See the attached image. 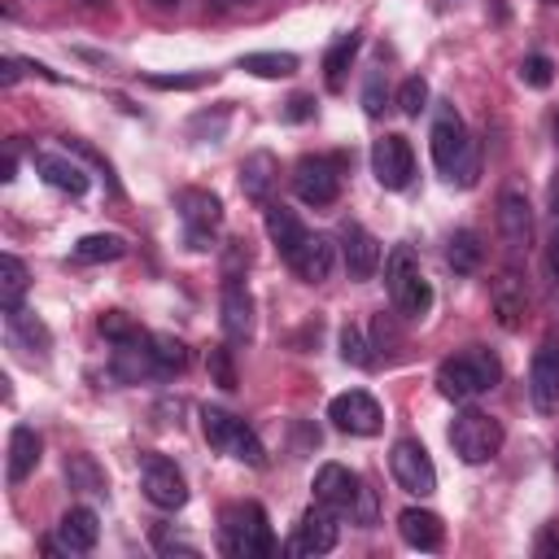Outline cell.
Instances as JSON below:
<instances>
[{"label": "cell", "instance_id": "6da1fadb", "mask_svg": "<svg viewBox=\"0 0 559 559\" xmlns=\"http://www.w3.org/2000/svg\"><path fill=\"white\" fill-rule=\"evenodd\" d=\"M498 376H502L498 358H493L485 345H467L463 354H454V358H445V362L437 367V389H441V397H450V402H472L476 393L493 389Z\"/></svg>", "mask_w": 559, "mask_h": 559}, {"label": "cell", "instance_id": "7a4b0ae2", "mask_svg": "<svg viewBox=\"0 0 559 559\" xmlns=\"http://www.w3.org/2000/svg\"><path fill=\"white\" fill-rule=\"evenodd\" d=\"M432 166L454 183H472L476 179V148H472V140H467V127H463V118L445 105L441 114H437V122H432Z\"/></svg>", "mask_w": 559, "mask_h": 559}, {"label": "cell", "instance_id": "3957f363", "mask_svg": "<svg viewBox=\"0 0 559 559\" xmlns=\"http://www.w3.org/2000/svg\"><path fill=\"white\" fill-rule=\"evenodd\" d=\"M218 537H223V550L231 559H262L275 550V537H271V524H266V511L258 502H236L223 511V524H218Z\"/></svg>", "mask_w": 559, "mask_h": 559}, {"label": "cell", "instance_id": "277c9868", "mask_svg": "<svg viewBox=\"0 0 559 559\" xmlns=\"http://www.w3.org/2000/svg\"><path fill=\"white\" fill-rule=\"evenodd\" d=\"M384 288H389L397 314H406V319H419V314H428V306H432V288H428V280H424V271H419V258H415L406 245H397V249L384 258Z\"/></svg>", "mask_w": 559, "mask_h": 559}, {"label": "cell", "instance_id": "5b68a950", "mask_svg": "<svg viewBox=\"0 0 559 559\" xmlns=\"http://www.w3.org/2000/svg\"><path fill=\"white\" fill-rule=\"evenodd\" d=\"M201 432H205V441L218 454H227L236 463H249V467H262L266 463V445L258 441V432L245 419H236V415H227L218 406H205L201 411Z\"/></svg>", "mask_w": 559, "mask_h": 559}, {"label": "cell", "instance_id": "8992f818", "mask_svg": "<svg viewBox=\"0 0 559 559\" xmlns=\"http://www.w3.org/2000/svg\"><path fill=\"white\" fill-rule=\"evenodd\" d=\"M450 445L463 463H489L502 450V424L485 411H463L450 424Z\"/></svg>", "mask_w": 559, "mask_h": 559}, {"label": "cell", "instance_id": "52a82bcc", "mask_svg": "<svg viewBox=\"0 0 559 559\" xmlns=\"http://www.w3.org/2000/svg\"><path fill=\"white\" fill-rule=\"evenodd\" d=\"M179 223H183V240L188 249H210V240L223 227V201L205 188H183L179 192Z\"/></svg>", "mask_w": 559, "mask_h": 559}, {"label": "cell", "instance_id": "ba28073f", "mask_svg": "<svg viewBox=\"0 0 559 559\" xmlns=\"http://www.w3.org/2000/svg\"><path fill=\"white\" fill-rule=\"evenodd\" d=\"M140 489H144V498L153 502V507H162V511H179L183 502H188V480H183V472L166 459V454H140Z\"/></svg>", "mask_w": 559, "mask_h": 559}, {"label": "cell", "instance_id": "9c48e42d", "mask_svg": "<svg viewBox=\"0 0 559 559\" xmlns=\"http://www.w3.org/2000/svg\"><path fill=\"white\" fill-rule=\"evenodd\" d=\"M293 192L306 205H332L341 197V157H301L293 166Z\"/></svg>", "mask_w": 559, "mask_h": 559}, {"label": "cell", "instance_id": "30bf717a", "mask_svg": "<svg viewBox=\"0 0 559 559\" xmlns=\"http://www.w3.org/2000/svg\"><path fill=\"white\" fill-rule=\"evenodd\" d=\"M389 472H393V480H397L406 493H415V498H428V493L437 489V467H432L428 450H424L415 437H402V441H393V454H389Z\"/></svg>", "mask_w": 559, "mask_h": 559}, {"label": "cell", "instance_id": "8fae6325", "mask_svg": "<svg viewBox=\"0 0 559 559\" xmlns=\"http://www.w3.org/2000/svg\"><path fill=\"white\" fill-rule=\"evenodd\" d=\"M371 175L389 192H402L415 179V153H411L406 135H380L371 144Z\"/></svg>", "mask_w": 559, "mask_h": 559}, {"label": "cell", "instance_id": "7c38bea8", "mask_svg": "<svg viewBox=\"0 0 559 559\" xmlns=\"http://www.w3.org/2000/svg\"><path fill=\"white\" fill-rule=\"evenodd\" d=\"M328 419H332L341 432H349V437H376L380 424H384L380 402H376L371 393H362V389L336 393V397L328 402Z\"/></svg>", "mask_w": 559, "mask_h": 559}, {"label": "cell", "instance_id": "4fadbf2b", "mask_svg": "<svg viewBox=\"0 0 559 559\" xmlns=\"http://www.w3.org/2000/svg\"><path fill=\"white\" fill-rule=\"evenodd\" d=\"M314 502L354 520L358 515V502H362V480L349 467H341V463H323L314 472Z\"/></svg>", "mask_w": 559, "mask_h": 559}, {"label": "cell", "instance_id": "5bb4252c", "mask_svg": "<svg viewBox=\"0 0 559 559\" xmlns=\"http://www.w3.org/2000/svg\"><path fill=\"white\" fill-rule=\"evenodd\" d=\"M528 397L542 415L559 411V336H546L528 367Z\"/></svg>", "mask_w": 559, "mask_h": 559}, {"label": "cell", "instance_id": "9a60e30c", "mask_svg": "<svg viewBox=\"0 0 559 559\" xmlns=\"http://www.w3.org/2000/svg\"><path fill=\"white\" fill-rule=\"evenodd\" d=\"M341 258H345L349 280H371L380 266V240L362 223H345L341 227Z\"/></svg>", "mask_w": 559, "mask_h": 559}, {"label": "cell", "instance_id": "2e32d148", "mask_svg": "<svg viewBox=\"0 0 559 559\" xmlns=\"http://www.w3.org/2000/svg\"><path fill=\"white\" fill-rule=\"evenodd\" d=\"M288 266H293V275L297 280H306V284H323L328 275H332V262H336V249H332V240L323 236V231H310L288 258H284Z\"/></svg>", "mask_w": 559, "mask_h": 559}, {"label": "cell", "instance_id": "e0dca14e", "mask_svg": "<svg viewBox=\"0 0 559 559\" xmlns=\"http://www.w3.org/2000/svg\"><path fill=\"white\" fill-rule=\"evenodd\" d=\"M498 231H502V240H507L511 253H524L528 249V240H533V210H528L524 192L507 188L498 197Z\"/></svg>", "mask_w": 559, "mask_h": 559}, {"label": "cell", "instance_id": "ac0fdd59", "mask_svg": "<svg viewBox=\"0 0 559 559\" xmlns=\"http://www.w3.org/2000/svg\"><path fill=\"white\" fill-rule=\"evenodd\" d=\"M336 546V511L328 507H310L301 520H297V533H293V555H328Z\"/></svg>", "mask_w": 559, "mask_h": 559}, {"label": "cell", "instance_id": "d6986e66", "mask_svg": "<svg viewBox=\"0 0 559 559\" xmlns=\"http://www.w3.org/2000/svg\"><path fill=\"white\" fill-rule=\"evenodd\" d=\"M223 332L236 345L253 336V297L236 275H227V284H223Z\"/></svg>", "mask_w": 559, "mask_h": 559}, {"label": "cell", "instance_id": "ffe728a7", "mask_svg": "<svg viewBox=\"0 0 559 559\" xmlns=\"http://www.w3.org/2000/svg\"><path fill=\"white\" fill-rule=\"evenodd\" d=\"M31 162H35V170L44 175L48 188H57V192H66V197H83V192H87V170H83L79 162L61 157V153H44V148H39Z\"/></svg>", "mask_w": 559, "mask_h": 559}, {"label": "cell", "instance_id": "44dd1931", "mask_svg": "<svg viewBox=\"0 0 559 559\" xmlns=\"http://www.w3.org/2000/svg\"><path fill=\"white\" fill-rule=\"evenodd\" d=\"M397 533H402V542L406 546H415V550H441V542H445V528H441V520L432 515V511H424V507H406L402 515H397Z\"/></svg>", "mask_w": 559, "mask_h": 559}, {"label": "cell", "instance_id": "7402d4cb", "mask_svg": "<svg viewBox=\"0 0 559 559\" xmlns=\"http://www.w3.org/2000/svg\"><path fill=\"white\" fill-rule=\"evenodd\" d=\"M39 450H44V441H39V432H35V428L17 424V428L9 432V467H4L9 485H22V480L39 467Z\"/></svg>", "mask_w": 559, "mask_h": 559}, {"label": "cell", "instance_id": "603a6c76", "mask_svg": "<svg viewBox=\"0 0 559 559\" xmlns=\"http://www.w3.org/2000/svg\"><path fill=\"white\" fill-rule=\"evenodd\" d=\"M57 533H61L66 555H87V550L96 546V537H100V520H96L92 507H70V511L61 515Z\"/></svg>", "mask_w": 559, "mask_h": 559}, {"label": "cell", "instance_id": "cb8c5ba5", "mask_svg": "<svg viewBox=\"0 0 559 559\" xmlns=\"http://www.w3.org/2000/svg\"><path fill=\"white\" fill-rule=\"evenodd\" d=\"M4 328H9V341H13L22 354H31V358H44V354H48V345H52L48 328H44L31 310H22V306L4 314Z\"/></svg>", "mask_w": 559, "mask_h": 559}, {"label": "cell", "instance_id": "d4e9b609", "mask_svg": "<svg viewBox=\"0 0 559 559\" xmlns=\"http://www.w3.org/2000/svg\"><path fill=\"white\" fill-rule=\"evenodd\" d=\"M275 179H280V162H275L271 153H249V157L240 162V188H245V197H249V201L266 205V197H271Z\"/></svg>", "mask_w": 559, "mask_h": 559}, {"label": "cell", "instance_id": "484cf974", "mask_svg": "<svg viewBox=\"0 0 559 559\" xmlns=\"http://www.w3.org/2000/svg\"><path fill=\"white\" fill-rule=\"evenodd\" d=\"M266 236H271V245L288 258V253L310 236V227H306L288 205H266Z\"/></svg>", "mask_w": 559, "mask_h": 559}, {"label": "cell", "instance_id": "4316f807", "mask_svg": "<svg viewBox=\"0 0 559 559\" xmlns=\"http://www.w3.org/2000/svg\"><path fill=\"white\" fill-rule=\"evenodd\" d=\"M524 306H528V293H524L520 275H515V271L498 275V280H493V310H498V323H502V328H520Z\"/></svg>", "mask_w": 559, "mask_h": 559}, {"label": "cell", "instance_id": "83f0119b", "mask_svg": "<svg viewBox=\"0 0 559 559\" xmlns=\"http://www.w3.org/2000/svg\"><path fill=\"white\" fill-rule=\"evenodd\" d=\"M358 52V31H345L332 39L328 57H323V79H328V92H341L345 87V74H349V61Z\"/></svg>", "mask_w": 559, "mask_h": 559}, {"label": "cell", "instance_id": "f1b7e54d", "mask_svg": "<svg viewBox=\"0 0 559 559\" xmlns=\"http://www.w3.org/2000/svg\"><path fill=\"white\" fill-rule=\"evenodd\" d=\"M26 266H22V258H13V253H0V310L9 314V310H17L22 306V297H26Z\"/></svg>", "mask_w": 559, "mask_h": 559}, {"label": "cell", "instance_id": "f546056e", "mask_svg": "<svg viewBox=\"0 0 559 559\" xmlns=\"http://www.w3.org/2000/svg\"><path fill=\"white\" fill-rule=\"evenodd\" d=\"M480 258H485L480 236H476V231H467V227H459V231L450 236V245H445V262H450L459 275H472V271L480 266Z\"/></svg>", "mask_w": 559, "mask_h": 559}, {"label": "cell", "instance_id": "4dcf8cb0", "mask_svg": "<svg viewBox=\"0 0 559 559\" xmlns=\"http://www.w3.org/2000/svg\"><path fill=\"white\" fill-rule=\"evenodd\" d=\"M122 253H127V240L114 236V231H92V236H83V240L74 245V258H79V262H114V258H122Z\"/></svg>", "mask_w": 559, "mask_h": 559}, {"label": "cell", "instance_id": "1f68e13d", "mask_svg": "<svg viewBox=\"0 0 559 559\" xmlns=\"http://www.w3.org/2000/svg\"><path fill=\"white\" fill-rule=\"evenodd\" d=\"M240 70H249L258 79H288L297 70V57L293 52H249V57H240Z\"/></svg>", "mask_w": 559, "mask_h": 559}, {"label": "cell", "instance_id": "d6a6232c", "mask_svg": "<svg viewBox=\"0 0 559 559\" xmlns=\"http://www.w3.org/2000/svg\"><path fill=\"white\" fill-rule=\"evenodd\" d=\"M148 349H153L157 376H170V371H183L188 367V345L175 341V336H148Z\"/></svg>", "mask_w": 559, "mask_h": 559}, {"label": "cell", "instance_id": "836d02e7", "mask_svg": "<svg viewBox=\"0 0 559 559\" xmlns=\"http://www.w3.org/2000/svg\"><path fill=\"white\" fill-rule=\"evenodd\" d=\"M66 476H70V489H83V493H105V472L87 459V454H70L66 459Z\"/></svg>", "mask_w": 559, "mask_h": 559}, {"label": "cell", "instance_id": "e575fe53", "mask_svg": "<svg viewBox=\"0 0 559 559\" xmlns=\"http://www.w3.org/2000/svg\"><path fill=\"white\" fill-rule=\"evenodd\" d=\"M100 332H105L114 345H140V341L148 336V332H144V328H135V323H131L122 310H109V314H100Z\"/></svg>", "mask_w": 559, "mask_h": 559}, {"label": "cell", "instance_id": "d590c367", "mask_svg": "<svg viewBox=\"0 0 559 559\" xmlns=\"http://www.w3.org/2000/svg\"><path fill=\"white\" fill-rule=\"evenodd\" d=\"M336 345H341V358L354 362V367H371V362H376V358L367 354V341H362V328H358V323H345L341 336H336Z\"/></svg>", "mask_w": 559, "mask_h": 559}, {"label": "cell", "instance_id": "8d00e7d4", "mask_svg": "<svg viewBox=\"0 0 559 559\" xmlns=\"http://www.w3.org/2000/svg\"><path fill=\"white\" fill-rule=\"evenodd\" d=\"M205 367H210V380H214L218 389H236V362H231V349H227V345H214V349L205 354Z\"/></svg>", "mask_w": 559, "mask_h": 559}, {"label": "cell", "instance_id": "74e56055", "mask_svg": "<svg viewBox=\"0 0 559 559\" xmlns=\"http://www.w3.org/2000/svg\"><path fill=\"white\" fill-rule=\"evenodd\" d=\"M424 105H428V83H424L419 74H411V79L397 87V109H402L406 118H415Z\"/></svg>", "mask_w": 559, "mask_h": 559}, {"label": "cell", "instance_id": "f35d334b", "mask_svg": "<svg viewBox=\"0 0 559 559\" xmlns=\"http://www.w3.org/2000/svg\"><path fill=\"white\" fill-rule=\"evenodd\" d=\"M550 57H542V52H528L524 61H520V79L528 83V87H550Z\"/></svg>", "mask_w": 559, "mask_h": 559}, {"label": "cell", "instance_id": "ab89813d", "mask_svg": "<svg viewBox=\"0 0 559 559\" xmlns=\"http://www.w3.org/2000/svg\"><path fill=\"white\" fill-rule=\"evenodd\" d=\"M214 74H148V87L157 92H192L201 83H210Z\"/></svg>", "mask_w": 559, "mask_h": 559}, {"label": "cell", "instance_id": "60d3db41", "mask_svg": "<svg viewBox=\"0 0 559 559\" xmlns=\"http://www.w3.org/2000/svg\"><path fill=\"white\" fill-rule=\"evenodd\" d=\"M384 100H389V87H384L380 74H371L367 87H362V109H367V118H380V114H384Z\"/></svg>", "mask_w": 559, "mask_h": 559}, {"label": "cell", "instance_id": "b9f144b4", "mask_svg": "<svg viewBox=\"0 0 559 559\" xmlns=\"http://www.w3.org/2000/svg\"><path fill=\"white\" fill-rule=\"evenodd\" d=\"M153 546H157L162 555H197V546H192V542H183V537H175L166 524H157V528H153Z\"/></svg>", "mask_w": 559, "mask_h": 559}, {"label": "cell", "instance_id": "7bdbcfd3", "mask_svg": "<svg viewBox=\"0 0 559 559\" xmlns=\"http://www.w3.org/2000/svg\"><path fill=\"white\" fill-rule=\"evenodd\" d=\"M533 555H537V559H555V555H559V520H550V524L537 533Z\"/></svg>", "mask_w": 559, "mask_h": 559}, {"label": "cell", "instance_id": "ee69618b", "mask_svg": "<svg viewBox=\"0 0 559 559\" xmlns=\"http://www.w3.org/2000/svg\"><path fill=\"white\" fill-rule=\"evenodd\" d=\"M284 114H288V118H293V122H306V118H310V114H314V100H310V96H293V100H288V109H284Z\"/></svg>", "mask_w": 559, "mask_h": 559}, {"label": "cell", "instance_id": "f6af8a7d", "mask_svg": "<svg viewBox=\"0 0 559 559\" xmlns=\"http://www.w3.org/2000/svg\"><path fill=\"white\" fill-rule=\"evenodd\" d=\"M550 271L559 275V188H555V223H550Z\"/></svg>", "mask_w": 559, "mask_h": 559}, {"label": "cell", "instance_id": "bcb514c9", "mask_svg": "<svg viewBox=\"0 0 559 559\" xmlns=\"http://www.w3.org/2000/svg\"><path fill=\"white\" fill-rule=\"evenodd\" d=\"M17 74H22V61H17V57H4V61H0V83H4V87H13V83H17Z\"/></svg>", "mask_w": 559, "mask_h": 559}, {"label": "cell", "instance_id": "7dc6e473", "mask_svg": "<svg viewBox=\"0 0 559 559\" xmlns=\"http://www.w3.org/2000/svg\"><path fill=\"white\" fill-rule=\"evenodd\" d=\"M153 4H162V9H175V4H179V0H153Z\"/></svg>", "mask_w": 559, "mask_h": 559}, {"label": "cell", "instance_id": "c3c4849f", "mask_svg": "<svg viewBox=\"0 0 559 559\" xmlns=\"http://www.w3.org/2000/svg\"><path fill=\"white\" fill-rule=\"evenodd\" d=\"M555 476H559V445H555Z\"/></svg>", "mask_w": 559, "mask_h": 559}, {"label": "cell", "instance_id": "681fc988", "mask_svg": "<svg viewBox=\"0 0 559 559\" xmlns=\"http://www.w3.org/2000/svg\"><path fill=\"white\" fill-rule=\"evenodd\" d=\"M231 4H253V0H231Z\"/></svg>", "mask_w": 559, "mask_h": 559}, {"label": "cell", "instance_id": "f907efd6", "mask_svg": "<svg viewBox=\"0 0 559 559\" xmlns=\"http://www.w3.org/2000/svg\"><path fill=\"white\" fill-rule=\"evenodd\" d=\"M546 4H559V0H546Z\"/></svg>", "mask_w": 559, "mask_h": 559}, {"label": "cell", "instance_id": "816d5d0a", "mask_svg": "<svg viewBox=\"0 0 559 559\" xmlns=\"http://www.w3.org/2000/svg\"><path fill=\"white\" fill-rule=\"evenodd\" d=\"M92 4H100V0H92Z\"/></svg>", "mask_w": 559, "mask_h": 559}]
</instances>
